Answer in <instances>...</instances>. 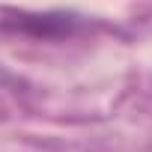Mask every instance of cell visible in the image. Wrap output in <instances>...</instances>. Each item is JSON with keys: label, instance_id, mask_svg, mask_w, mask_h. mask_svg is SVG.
Masks as SVG:
<instances>
[{"label": "cell", "instance_id": "6da1fadb", "mask_svg": "<svg viewBox=\"0 0 152 152\" xmlns=\"http://www.w3.org/2000/svg\"><path fill=\"white\" fill-rule=\"evenodd\" d=\"M87 30V21L75 12H30V9H0V36H18L30 42H60Z\"/></svg>", "mask_w": 152, "mask_h": 152}]
</instances>
